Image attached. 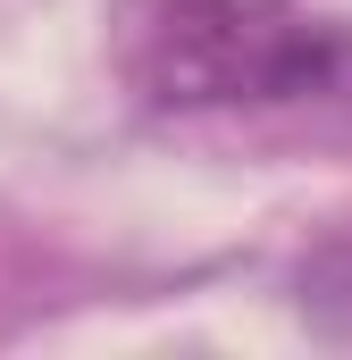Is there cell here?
Returning a JSON list of instances; mask_svg holds the SVG:
<instances>
[{"label":"cell","mask_w":352,"mask_h":360,"mask_svg":"<svg viewBox=\"0 0 352 360\" xmlns=\"http://www.w3.org/2000/svg\"><path fill=\"white\" fill-rule=\"evenodd\" d=\"M109 59L151 117H352V25L310 0H118Z\"/></svg>","instance_id":"6da1fadb"}]
</instances>
